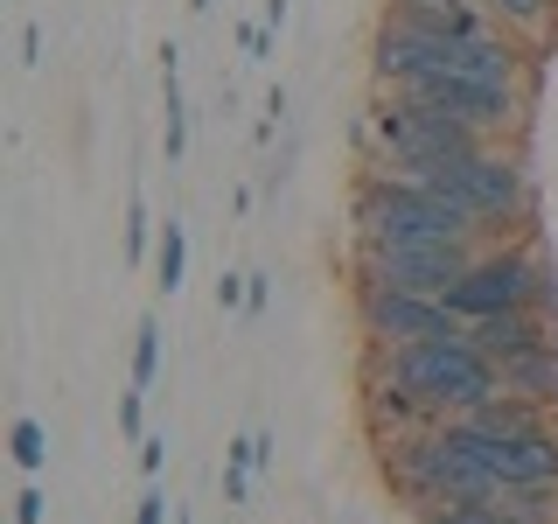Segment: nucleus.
Listing matches in <instances>:
<instances>
[{
	"instance_id": "obj_1",
	"label": "nucleus",
	"mask_w": 558,
	"mask_h": 524,
	"mask_svg": "<svg viewBox=\"0 0 558 524\" xmlns=\"http://www.w3.org/2000/svg\"><path fill=\"white\" fill-rule=\"evenodd\" d=\"M356 238L363 245H426V238H468V245H488L482 217L468 203H453L447 189L418 182V175L391 168V162H371L356 175Z\"/></svg>"
},
{
	"instance_id": "obj_2",
	"label": "nucleus",
	"mask_w": 558,
	"mask_h": 524,
	"mask_svg": "<svg viewBox=\"0 0 558 524\" xmlns=\"http://www.w3.org/2000/svg\"><path fill=\"white\" fill-rule=\"evenodd\" d=\"M371 371L398 378L433 419H461V413H482L488 398H502V364L488 357L468 329H461V336H426V343L371 349Z\"/></svg>"
},
{
	"instance_id": "obj_3",
	"label": "nucleus",
	"mask_w": 558,
	"mask_h": 524,
	"mask_svg": "<svg viewBox=\"0 0 558 524\" xmlns=\"http://www.w3.org/2000/svg\"><path fill=\"white\" fill-rule=\"evenodd\" d=\"M558 301V273L551 259L537 252V238H488L475 252V266L447 287V308L461 322H482V314H510V308H545Z\"/></svg>"
},
{
	"instance_id": "obj_4",
	"label": "nucleus",
	"mask_w": 558,
	"mask_h": 524,
	"mask_svg": "<svg viewBox=\"0 0 558 524\" xmlns=\"http://www.w3.org/2000/svg\"><path fill=\"white\" fill-rule=\"evenodd\" d=\"M384 476H391V489L412 503V511H447V503H461V497H496L488 468L453 441L440 419L418 427V433L384 441Z\"/></svg>"
},
{
	"instance_id": "obj_5",
	"label": "nucleus",
	"mask_w": 558,
	"mask_h": 524,
	"mask_svg": "<svg viewBox=\"0 0 558 524\" xmlns=\"http://www.w3.org/2000/svg\"><path fill=\"white\" fill-rule=\"evenodd\" d=\"M371 147L384 154L391 168H440V162H461V154H482L488 147V133H475L468 119H453L440 112V105H426V98H412V92H377L371 105Z\"/></svg>"
},
{
	"instance_id": "obj_6",
	"label": "nucleus",
	"mask_w": 558,
	"mask_h": 524,
	"mask_svg": "<svg viewBox=\"0 0 558 524\" xmlns=\"http://www.w3.org/2000/svg\"><path fill=\"white\" fill-rule=\"evenodd\" d=\"M418 182H433V189H447L453 203H468L488 238H517L523 224H531V168H523L502 140H488L482 154H461V162L418 168Z\"/></svg>"
},
{
	"instance_id": "obj_7",
	"label": "nucleus",
	"mask_w": 558,
	"mask_h": 524,
	"mask_svg": "<svg viewBox=\"0 0 558 524\" xmlns=\"http://www.w3.org/2000/svg\"><path fill=\"white\" fill-rule=\"evenodd\" d=\"M440 427L488 468L496 489H558V413L517 419V427H496V419H482V413H461V419H440Z\"/></svg>"
},
{
	"instance_id": "obj_8",
	"label": "nucleus",
	"mask_w": 558,
	"mask_h": 524,
	"mask_svg": "<svg viewBox=\"0 0 558 524\" xmlns=\"http://www.w3.org/2000/svg\"><path fill=\"white\" fill-rule=\"evenodd\" d=\"M356 329L371 336V349H398V343H426V336H461L468 322L447 308V294H405V287L356 279Z\"/></svg>"
},
{
	"instance_id": "obj_9",
	"label": "nucleus",
	"mask_w": 558,
	"mask_h": 524,
	"mask_svg": "<svg viewBox=\"0 0 558 524\" xmlns=\"http://www.w3.org/2000/svg\"><path fill=\"white\" fill-rule=\"evenodd\" d=\"M482 245L468 238H426V245H363L356 279H377V287H405V294H447L453 279L475 266Z\"/></svg>"
},
{
	"instance_id": "obj_10",
	"label": "nucleus",
	"mask_w": 558,
	"mask_h": 524,
	"mask_svg": "<svg viewBox=\"0 0 558 524\" xmlns=\"http://www.w3.org/2000/svg\"><path fill=\"white\" fill-rule=\"evenodd\" d=\"M412 98H426V105H440V112L468 119V127L488 133V140H502L523 119V92H517V84H488V78H468V70H433V78L412 84Z\"/></svg>"
},
{
	"instance_id": "obj_11",
	"label": "nucleus",
	"mask_w": 558,
	"mask_h": 524,
	"mask_svg": "<svg viewBox=\"0 0 558 524\" xmlns=\"http://www.w3.org/2000/svg\"><path fill=\"white\" fill-rule=\"evenodd\" d=\"M468 336H475L496 364H517V357H531V349H545L558 343L551 336V314L545 308H510V314H482V322H468Z\"/></svg>"
},
{
	"instance_id": "obj_12",
	"label": "nucleus",
	"mask_w": 558,
	"mask_h": 524,
	"mask_svg": "<svg viewBox=\"0 0 558 524\" xmlns=\"http://www.w3.org/2000/svg\"><path fill=\"white\" fill-rule=\"evenodd\" d=\"M363 419H371L377 441H398V433L433 427V413L418 406V398H412L398 378H384V371H363Z\"/></svg>"
},
{
	"instance_id": "obj_13",
	"label": "nucleus",
	"mask_w": 558,
	"mask_h": 524,
	"mask_svg": "<svg viewBox=\"0 0 558 524\" xmlns=\"http://www.w3.org/2000/svg\"><path fill=\"white\" fill-rule=\"evenodd\" d=\"M502 392H517V398H531V406L558 413V343L531 349V357H517V364H502Z\"/></svg>"
},
{
	"instance_id": "obj_14",
	"label": "nucleus",
	"mask_w": 558,
	"mask_h": 524,
	"mask_svg": "<svg viewBox=\"0 0 558 524\" xmlns=\"http://www.w3.org/2000/svg\"><path fill=\"white\" fill-rule=\"evenodd\" d=\"M182 273H189V231H182V217H168L161 238H154V287L174 301V294H182Z\"/></svg>"
},
{
	"instance_id": "obj_15",
	"label": "nucleus",
	"mask_w": 558,
	"mask_h": 524,
	"mask_svg": "<svg viewBox=\"0 0 558 524\" xmlns=\"http://www.w3.org/2000/svg\"><path fill=\"white\" fill-rule=\"evenodd\" d=\"M482 8L496 14V28H510V35H545L558 0H482Z\"/></svg>"
},
{
	"instance_id": "obj_16",
	"label": "nucleus",
	"mask_w": 558,
	"mask_h": 524,
	"mask_svg": "<svg viewBox=\"0 0 558 524\" xmlns=\"http://www.w3.org/2000/svg\"><path fill=\"white\" fill-rule=\"evenodd\" d=\"M252 468H258V433H238V441L223 448V497L231 503L252 497Z\"/></svg>"
},
{
	"instance_id": "obj_17",
	"label": "nucleus",
	"mask_w": 558,
	"mask_h": 524,
	"mask_svg": "<svg viewBox=\"0 0 558 524\" xmlns=\"http://www.w3.org/2000/svg\"><path fill=\"white\" fill-rule=\"evenodd\" d=\"M8 454H14V468H43L49 462V433H43V419H14V433H8Z\"/></svg>"
},
{
	"instance_id": "obj_18",
	"label": "nucleus",
	"mask_w": 558,
	"mask_h": 524,
	"mask_svg": "<svg viewBox=\"0 0 558 524\" xmlns=\"http://www.w3.org/2000/svg\"><path fill=\"white\" fill-rule=\"evenodd\" d=\"M154 371H161V322L147 314V322L133 329V384H140V392L154 384Z\"/></svg>"
},
{
	"instance_id": "obj_19",
	"label": "nucleus",
	"mask_w": 558,
	"mask_h": 524,
	"mask_svg": "<svg viewBox=\"0 0 558 524\" xmlns=\"http://www.w3.org/2000/svg\"><path fill=\"white\" fill-rule=\"evenodd\" d=\"M43 517H49V497H43V489H35V483L14 489V524H43Z\"/></svg>"
},
{
	"instance_id": "obj_20",
	"label": "nucleus",
	"mask_w": 558,
	"mask_h": 524,
	"mask_svg": "<svg viewBox=\"0 0 558 524\" xmlns=\"http://www.w3.org/2000/svg\"><path fill=\"white\" fill-rule=\"evenodd\" d=\"M252 294V273H217V308H244Z\"/></svg>"
},
{
	"instance_id": "obj_21",
	"label": "nucleus",
	"mask_w": 558,
	"mask_h": 524,
	"mask_svg": "<svg viewBox=\"0 0 558 524\" xmlns=\"http://www.w3.org/2000/svg\"><path fill=\"white\" fill-rule=\"evenodd\" d=\"M126 252H133V259L147 252V203H140V196L126 203Z\"/></svg>"
},
{
	"instance_id": "obj_22",
	"label": "nucleus",
	"mask_w": 558,
	"mask_h": 524,
	"mask_svg": "<svg viewBox=\"0 0 558 524\" xmlns=\"http://www.w3.org/2000/svg\"><path fill=\"white\" fill-rule=\"evenodd\" d=\"M133 524H168V489L154 483L147 497H140V511H133Z\"/></svg>"
},
{
	"instance_id": "obj_23",
	"label": "nucleus",
	"mask_w": 558,
	"mask_h": 524,
	"mask_svg": "<svg viewBox=\"0 0 558 524\" xmlns=\"http://www.w3.org/2000/svg\"><path fill=\"white\" fill-rule=\"evenodd\" d=\"M238 43H244V57H272V28H266V22H244Z\"/></svg>"
},
{
	"instance_id": "obj_24",
	"label": "nucleus",
	"mask_w": 558,
	"mask_h": 524,
	"mask_svg": "<svg viewBox=\"0 0 558 524\" xmlns=\"http://www.w3.org/2000/svg\"><path fill=\"white\" fill-rule=\"evenodd\" d=\"M161 462H168V433H147V441H140V468L161 476Z\"/></svg>"
},
{
	"instance_id": "obj_25",
	"label": "nucleus",
	"mask_w": 558,
	"mask_h": 524,
	"mask_svg": "<svg viewBox=\"0 0 558 524\" xmlns=\"http://www.w3.org/2000/svg\"><path fill=\"white\" fill-rule=\"evenodd\" d=\"M119 427H126V441H147V433H140V384L119 398Z\"/></svg>"
},
{
	"instance_id": "obj_26",
	"label": "nucleus",
	"mask_w": 558,
	"mask_h": 524,
	"mask_svg": "<svg viewBox=\"0 0 558 524\" xmlns=\"http://www.w3.org/2000/svg\"><path fill=\"white\" fill-rule=\"evenodd\" d=\"M418 524H453V517L447 511H418Z\"/></svg>"
},
{
	"instance_id": "obj_27",
	"label": "nucleus",
	"mask_w": 558,
	"mask_h": 524,
	"mask_svg": "<svg viewBox=\"0 0 558 524\" xmlns=\"http://www.w3.org/2000/svg\"><path fill=\"white\" fill-rule=\"evenodd\" d=\"M196 8H217V0H196Z\"/></svg>"
}]
</instances>
